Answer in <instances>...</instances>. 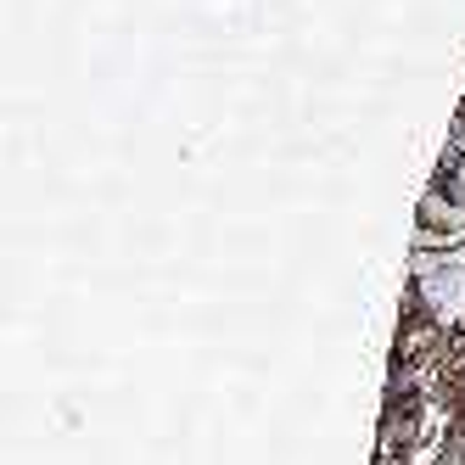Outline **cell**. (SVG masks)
Returning a JSON list of instances; mask_svg holds the SVG:
<instances>
[{
    "instance_id": "1",
    "label": "cell",
    "mask_w": 465,
    "mask_h": 465,
    "mask_svg": "<svg viewBox=\"0 0 465 465\" xmlns=\"http://www.w3.org/2000/svg\"><path fill=\"white\" fill-rule=\"evenodd\" d=\"M449 213H454V203L438 191V185H426V196H420V208H415V219H420V230H443L449 236Z\"/></svg>"
},
{
    "instance_id": "2",
    "label": "cell",
    "mask_w": 465,
    "mask_h": 465,
    "mask_svg": "<svg viewBox=\"0 0 465 465\" xmlns=\"http://www.w3.org/2000/svg\"><path fill=\"white\" fill-rule=\"evenodd\" d=\"M431 185H438V191L449 196V203H454V213H465V163H449V169L438 163V174H431Z\"/></svg>"
}]
</instances>
